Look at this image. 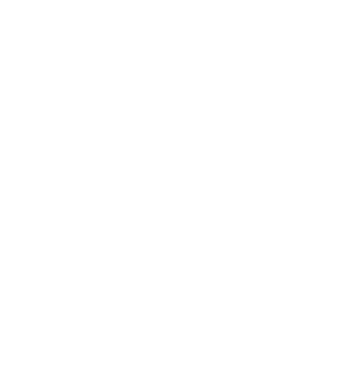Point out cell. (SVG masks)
<instances>
[]
</instances>
